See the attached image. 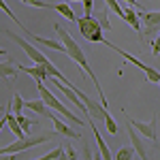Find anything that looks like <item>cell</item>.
I'll use <instances>...</instances> for the list:
<instances>
[{"instance_id":"4fadbf2b","label":"cell","mask_w":160,"mask_h":160,"mask_svg":"<svg viewBox=\"0 0 160 160\" xmlns=\"http://www.w3.org/2000/svg\"><path fill=\"white\" fill-rule=\"evenodd\" d=\"M124 19L132 26V30H135L139 37L143 34V26H141V19H139V13H137L135 7H126V9H124Z\"/></svg>"},{"instance_id":"1f68e13d","label":"cell","mask_w":160,"mask_h":160,"mask_svg":"<svg viewBox=\"0 0 160 160\" xmlns=\"http://www.w3.org/2000/svg\"><path fill=\"white\" fill-rule=\"evenodd\" d=\"M0 56H7V49H2V47H0Z\"/></svg>"},{"instance_id":"ac0fdd59","label":"cell","mask_w":160,"mask_h":160,"mask_svg":"<svg viewBox=\"0 0 160 160\" xmlns=\"http://www.w3.org/2000/svg\"><path fill=\"white\" fill-rule=\"evenodd\" d=\"M15 120H17V124H19V126H22V130H24V132H30V128L37 124L32 118L24 115V111H22V113H15Z\"/></svg>"},{"instance_id":"277c9868","label":"cell","mask_w":160,"mask_h":160,"mask_svg":"<svg viewBox=\"0 0 160 160\" xmlns=\"http://www.w3.org/2000/svg\"><path fill=\"white\" fill-rule=\"evenodd\" d=\"M77 26H79V32H81V37L90 41V43H102L105 37H102V26L98 24V19L94 17V15H83V17H79L77 19Z\"/></svg>"},{"instance_id":"7a4b0ae2","label":"cell","mask_w":160,"mask_h":160,"mask_svg":"<svg viewBox=\"0 0 160 160\" xmlns=\"http://www.w3.org/2000/svg\"><path fill=\"white\" fill-rule=\"evenodd\" d=\"M37 92H38V96L45 100V105H47L49 109H53L56 113H60L62 118H66V120H68L71 124L79 126V128H81V126L86 124L83 120H81V118H77L73 111H71L68 107H66V105H64V100L58 98V96H56V94L51 92V88H47L45 83H43V81H38V83H37Z\"/></svg>"},{"instance_id":"8992f818","label":"cell","mask_w":160,"mask_h":160,"mask_svg":"<svg viewBox=\"0 0 160 160\" xmlns=\"http://www.w3.org/2000/svg\"><path fill=\"white\" fill-rule=\"evenodd\" d=\"M0 32H2V34H7V37H11L13 41H15V43H17V45H19V47L26 51V56L34 62V64H45V62H47V56H45V53H41V51H38L34 45H30L26 38L17 37L15 32H11V30H4V28H0Z\"/></svg>"},{"instance_id":"d4e9b609","label":"cell","mask_w":160,"mask_h":160,"mask_svg":"<svg viewBox=\"0 0 160 160\" xmlns=\"http://www.w3.org/2000/svg\"><path fill=\"white\" fill-rule=\"evenodd\" d=\"M105 2H107V9H109V11H113L115 15H120V17L124 19V7L118 2V0H105Z\"/></svg>"},{"instance_id":"30bf717a","label":"cell","mask_w":160,"mask_h":160,"mask_svg":"<svg viewBox=\"0 0 160 160\" xmlns=\"http://www.w3.org/2000/svg\"><path fill=\"white\" fill-rule=\"evenodd\" d=\"M24 34L28 38H32L34 43H41V45H45V47H49V49H56V51H60V53H66V47H64V43H62V41H53V38L38 37V34H34V32H30L28 28H24Z\"/></svg>"},{"instance_id":"2e32d148","label":"cell","mask_w":160,"mask_h":160,"mask_svg":"<svg viewBox=\"0 0 160 160\" xmlns=\"http://www.w3.org/2000/svg\"><path fill=\"white\" fill-rule=\"evenodd\" d=\"M53 11H58L62 17H66L68 22H77V17H75L73 9H71V4L68 2H60V4H53Z\"/></svg>"},{"instance_id":"44dd1931","label":"cell","mask_w":160,"mask_h":160,"mask_svg":"<svg viewBox=\"0 0 160 160\" xmlns=\"http://www.w3.org/2000/svg\"><path fill=\"white\" fill-rule=\"evenodd\" d=\"M115 158L118 160H132V158H137V152H135V148H120L118 154H115Z\"/></svg>"},{"instance_id":"836d02e7","label":"cell","mask_w":160,"mask_h":160,"mask_svg":"<svg viewBox=\"0 0 160 160\" xmlns=\"http://www.w3.org/2000/svg\"><path fill=\"white\" fill-rule=\"evenodd\" d=\"M156 148H160V143H158V141H156Z\"/></svg>"},{"instance_id":"7c38bea8","label":"cell","mask_w":160,"mask_h":160,"mask_svg":"<svg viewBox=\"0 0 160 160\" xmlns=\"http://www.w3.org/2000/svg\"><path fill=\"white\" fill-rule=\"evenodd\" d=\"M17 71H22V73L30 75V77H32L37 83H38V81H45V79L49 77L43 64H34V66H22V64H17Z\"/></svg>"},{"instance_id":"f1b7e54d","label":"cell","mask_w":160,"mask_h":160,"mask_svg":"<svg viewBox=\"0 0 160 160\" xmlns=\"http://www.w3.org/2000/svg\"><path fill=\"white\" fill-rule=\"evenodd\" d=\"M64 149H66V156H68V158H77V152L73 149V145H71V143H68V148L64 145Z\"/></svg>"},{"instance_id":"9a60e30c","label":"cell","mask_w":160,"mask_h":160,"mask_svg":"<svg viewBox=\"0 0 160 160\" xmlns=\"http://www.w3.org/2000/svg\"><path fill=\"white\" fill-rule=\"evenodd\" d=\"M24 109L34 111V113H38V115H45V118H49V113H51V109L45 105V100H43V98H37V100H28V102H24Z\"/></svg>"},{"instance_id":"3957f363","label":"cell","mask_w":160,"mask_h":160,"mask_svg":"<svg viewBox=\"0 0 160 160\" xmlns=\"http://www.w3.org/2000/svg\"><path fill=\"white\" fill-rule=\"evenodd\" d=\"M47 141H51V135L22 137V139H17V141H15V143H11V145H7V148H0V156H15V154H19V152H26V149H30V148L43 145V143H47Z\"/></svg>"},{"instance_id":"83f0119b","label":"cell","mask_w":160,"mask_h":160,"mask_svg":"<svg viewBox=\"0 0 160 160\" xmlns=\"http://www.w3.org/2000/svg\"><path fill=\"white\" fill-rule=\"evenodd\" d=\"M152 53H154V56L160 53V32H158V37L154 38V43H152Z\"/></svg>"},{"instance_id":"cb8c5ba5","label":"cell","mask_w":160,"mask_h":160,"mask_svg":"<svg viewBox=\"0 0 160 160\" xmlns=\"http://www.w3.org/2000/svg\"><path fill=\"white\" fill-rule=\"evenodd\" d=\"M0 11H4L7 13V15H9V17H11L13 22H15V24H17V28H22V30H24L26 26L22 24V22H19V19H17V15H15V13L11 11V9H9V7H7V2H4V0H0Z\"/></svg>"},{"instance_id":"6da1fadb","label":"cell","mask_w":160,"mask_h":160,"mask_svg":"<svg viewBox=\"0 0 160 160\" xmlns=\"http://www.w3.org/2000/svg\"><path fill=\"white\" fill-rule=\"evenodd\" d=\"M56 28V32H58V37H60V41L64 43V47H66V56L71 58V60H75L79 66H81V71L83 73H88V77L92 79V83L96 86V90H98V96L100 100H102V107H107V98H105V94H102V86L98 83V79H96V73L92 71V66L88 64V58H86V53H83V49H81V45H77V41H75L64 28H62L60 24H56L53 26Z\"/></svg>"},{"instance_id":"603a6c76","label":"cell","mask_w":160,"mask_h":160,"mask_svg":"<svg viewBox=\"0 0 160 160\" xmlns=\"http://www.w3.org/2000/svg\"><path fill=\"white\" fill-rule=\"evenodd\" d=\"M11 109H13V113H22V111H24V98H22V94H19V92H15V94H13Z\"/></svg>"},{"instance_id":"e0dca14e","label":"cell","mask_w":160,"mask_h":160,"mask_svg":"<svg viewBox=\"0 0 160 160\" xmlns=\"http://www.w3.org/2000/svg\"><path fill=\"white\" fill-rule=\"evenodd\" d=\"M17 75V66L11 64V62H0V77L2 79H11Z\"/></svg>"},{"instance_id":"ffe728a7","label":"cell","mask_w":160,"mask_h":160,"mask_svg":"<svg viewBox=\"0 0 160 160\" xmlns=\"http://www.w3.org/2000/svg\"><path fill=\"white\" fill-rule=\"evenodd\" d=\"M96 19H98V24L102 26V30H113L111 28V22H109V9H100L96 13Z\"/></svg>"},{"instance_id":"9c48e42d","label":"cell","mask_w":160,"mask_h":160,"mask_svg":"<svg viewBox=\"0 0 160 160\" xmlns=\"http://www.w3.org/2000/svg\"><path fill=\"white\" fill-rule=\"evenodd\" d=\"M49 118H51V124H53V128L58 130V135H62V137H68V139H83V135H81L79 130H75V128H71L68 124H64V122H62L60 118H56V113H53V109H51Z\"/></svg>"},{"instance_id":"5bb4252c","label":"cell","mask_w":160,"mask_h":160,"mask_svg":"<svg viewBox=\"0 0 160 160\" xmlns=\"http://www.w3.org/2000/svg\"><path fill=\"white\" fill-rule=\"evenodd\" d=\"M128 137H130V143H132V148H135L137 152V156L139 158H148L149 154H148V149H145V145H143V141L139 139V135H137V130L128 124Z\"/></svg>"},{"instance_id":"484cf974","label":"cell","mask_w":160,"mask_h":160,"mask_svg":"<svg viewBox=\"0 0 160 160\" xmlns=\"http://www.w3.org/2000/svg\"><path fill=\"white\" fill-rule=\"evenodd\" d=\"M19 2H24L28 7H38V9H53L49 2H45V0H19Z\"/></svg>"},{"instance_id":"d6986e66","label":"cell","mask_w":160,"mask_h":160,"mask_svg":"<svg viewBox=\"0 0 160 160\" xmlns=\"http://www.w3.org/2000/svg\"><path fill=\"white\" fill-rule=\"evenodd\" d=\"M62 158H68L64 145H58L56 149H51V152H47V154L43 156V160H62Z\"/></svg>"},{"instance_id":"4316f807","label":"cell","mask_w":160,"mask_h":160,"mask_svg":"<svg viewBox=\"0 0 160 160\" xmlns=\"http://www.w3.org/2000/svg\"><path fill=\"white\" fill-rule=\"evenodd\" d=\"M81 2H83V13L92 15L94 13V0H81Z\"/></svg>"},{"instance_id":"52a82bcc","label":"cell","mask_w":160,"mask_h":160,"mask_svg":"<svg viewBox=\"0 0 160 160\" xmlns=\"http://www.w3.org/2000/svg\"><path fill=\"white\" fill-rule=\"evenodd\" d=\"M102 45H107V47H111V49H115L118 53H120V56H124V58H126L128 62H132L135 66H139V68H141L143 73L148 75V79H149V81H154V83H158V81H160V73L156 71V68H154V66H148L145 62H141L139 58H135V56H130L128 51H122L120 47H118V45H113V43H109V41H102Z\"/></svg>"},{"instance_id":"7402d4cb","label":"cell","mask_w":160,"mask_h":160,"mask_svg":"<svg viewBox=\"0 0 160 160\" xmlns=\"http://www.w3.org/2000/svg\"><path fill=\"white\" fill-rule=\"evenodd\" d=\"M102 122H105V126H107V130H109L111 135H118V124H115V120L109 115V111H105V115H102Z\"/></svg>"},{"instance_id":"4dcf8cb0","label":"cell","mask_w":160,"mask_h":160,"mask_svg":"<svg viewBox=\"0 0 160 160\" xmlns=\"http://www.w3.org/2000/svg\"><path fill=\"white\" fill-rule=\"evenodd\" d=\"M4 126H7V113H4V118H2V120H0V130H2V128H4Z\"/></svg>"},{"instance_id":"8fae6325","label":"cell","mask_w":160,"mask_h":160,"mask_svg":"<svg viewBox=\"0 0 160 160\" xmlns=\"http://www.w3.org/2000/svg\"><path fill=\"white\" fill-rule=\"evenodd\" d=\"M88 124H90V128H92V132H94V139H96V143H98L100 148V156L105 160H111L113 158V154L109 152V148H107V143H105V139H102V135H100V130L96 128V124H94V118H90V115H86Z\"/></svg>"},{"instance_id":"ba28073f","label":"cell","mask_w":160,"mask_h":160,"mask_svg":"<svg viewBox=\"0 0 160 160\" xmlns=\"http://www.w3.org/2000/svg\"><path fill=\"white\" fill-rule=\"evenodd\" d=\"M156 115L152 118V122H139V120H132V118H128V124L135 128L137 132H141L143 137H148V139H152V141H156L158 137H156Z\"/></svg>"},{"instance_id":"d6a6232c","label":"cell","mask_w":160,"mask_h":160,"mask_svg":"<svg viewBox=\"0 0 160 160\" xmlns=\"http://www.w3.org/2000/svg\"><path fill=\"white\" fill-rule=\"evenodd\" d=\"M68 2H81V0H68Z\"/></svg>"},{"instance_id":"f546056e","label":"cell","mask_w":160,"mask_h":160,"mask_svg":"<svg viewBox=\"0 0 160 160\" xmlns=\"http://www.w3.org/2000/svg\"><path fill=\"white\" fill-rule=\"evenodd\" d=\"M124 2H128L130 7H135V9H139V11H145V9H143V7L139 4V0H124Z\"/></svg>"},{"instance_id":"5b68a950","label":"cell","mask_w":160,"mask_h":160,"mask_svg":"<svg viewBox=\"0 0 160 160\" xmlns=\"http://www.w3.org/2000/svg\"><path fill=\"white\" fill-rule=\"evenodd\" d=\"M139 19L143 22L141 43H145V38L156 37L160 32V11H139Z\"/></svg>"}]
</instances>
